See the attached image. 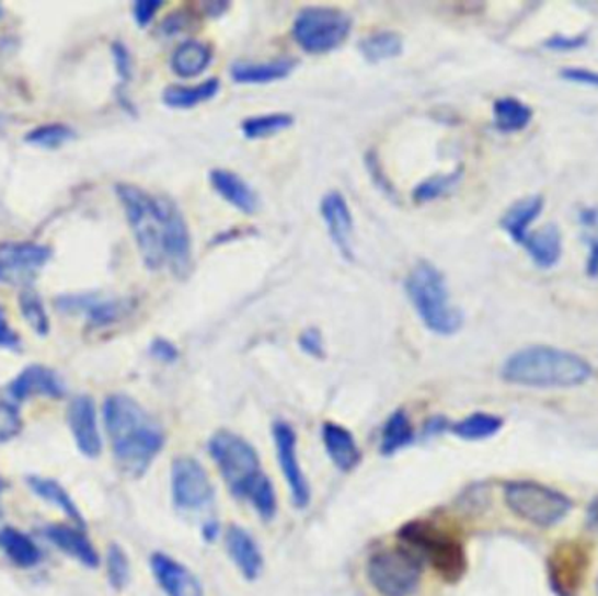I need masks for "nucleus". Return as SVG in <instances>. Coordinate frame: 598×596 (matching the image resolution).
<instances>
[{
	"label": "nucleus",
	"mask_w": 598,
	"mask_h": 596,
	"mask_svg": "<svg viewBox=\"0 0 598 596\" xmlns=\"http://www.w3.org/2000/svg\"><path fill=\"white\" fill-rule=\"evenodd\" d=\"M116 195L146 266L186 272L192 257V237L177 205L165 196L151 195L125 182L117 184Z\"/></svg>",
	"instance_id": "obj_1"
},
{
	"label": "nucleus",
	"mask_w": 598,
	"mask_h": 596,
	"mask_svg": "<svg viewBox=\"0 0 598 596\" xmlns=\"http://www.w3.org/2000/svg\"><path fill=\"white\" fill-rule=\"evenodd\" d=\"M104 425L114 460L131 478L146 474L165 448L166 436L160 422L125 393L105 399Z\"/></svg>",
	"instance_id": "obj_2"
},
{
	"label": "nucleus",
	"mask_w": 598,
	"mask_h": 596,
	"mask_svg": "<svg viewBox=\"0 0 598 596\" xmlns=\"http://www.w3.org/2000/svg\"><path fill=\"white\" fill-rule=\"evenodd\" d=\"M594 375L591 364L574 352L533 345L507 357L501 376L507 383L532 389H573Z\"/></svg>",
	"instance_id": "obj_3"
},
{
	"label": "nucleus",
	"mask_w": 598,
	"mask_h": 596,
	"mask_svg": "<svg viewBox=\"0 0 598 596\" xmlns=\"http://www.w3.org/2000/svg\"><path fill=\"white\" fill-rule=\"evenodd\" d=\"M208 455L228 490L240 501H251L252 495L269 480L261 466L257 449L239 434L217 431L208 442Z\"/></svg>",
	"instance_id": "obj_4"
},
{
	"label": "nucleus",
	"mask_w": 598,
	"mask_h": 596,
	"mask_svg": "<svg viewBox=\"0 0 598 596\" xmlns=\"http://www.w3.org/2000/svg\"><path fill=\"white\" fill-rule=\"evenodd\" d=\"M398 537L407 551L422 563H429L447 583H457L468 571L464 546L436 523L413 519L399 528Z\"/></svg>",
	"instance_id": "obj_5"
},
{
	"label": "nucleus",
	"mask_w": 598,
	"mask_h": 596,
	"mask_svg": "<svg viewBox=\"0 0 598 596\" xmlns=\"http://www.w3.org/2000/svg\"><path fill=\"white\" fill-rule=\"evenodd\" d=\"M406 295L433 333L451 336L462 328L464 317L451 305L447 280L433 264H416L406 278Z\"/></svg>",
	"instance_id": "obj_6"
},
{
	"label": "nucleus",
	"mask_w": 598,
	"mask_h": 596,
	"mask_svg": "<svg viewBox=\"0 0 598 596\" xmlns=\"http://www.w3.org/2000/svg\"><path fill=\"white\" fill-rule=\"evenodd\" d=\"M507 507L525 522L536 527H553L573 509V502L564 493L536 483V481H511L504 489Z\"/></svg>",
	"instance_id": "obj_7"
},
{
	"label": "nucleus",
	"mask_w": 598,
	"mask_h": 596,
	"mask_svg": "<svg viewBox=\"0 0 598 596\" xmlns=\"http://www.w3.org/2000/svg\"><path fill=\"white\" fill-rule=\"evenodd\" d=\"M422 565L406 548L382 549L369 558L366 575L380 596H413L421 586Z\"/></svg>",
	"instance_id": "obj_8"
},
{
	"label": "nucleus",
	"mask_w": 598,
	"mask_h": 596,
	"mask_svg": "<svg viewBox=\"0 0 598 596\" xmlns=\"http://www.w3.org/2000/svg\"><path fill=\"white\" fill-rule=\"evenodd\" d=\"M350 31V16L334 8L303 9L292 25L296 43L313 55L340 48L347 41Z\"/></svg>",
	"instance_id": "obj_9"
},
{
	"label": "nucleus",
	"mask_w": 598,
	"mask_h": 596,
	"mask_svg": "<svg viewBox=\"0 0 598 596\" xmlns=\"http://www.w3.org/2000/svg\"><path fill=\"white\" fill-rule=\"evenodd\" d=\"M172 501L181 511H199L212 504L216 497L210 475L193 457H177L170 472Z\"/></svg>",
	"instance_id": "obj_10"
},
{
	"label": "nucleus",
	"mask_w": 598,
	"mask_h": 596,
	"mask_svg": "<svg viewBox=\"0 0 598 596\" xmlns=\"http://www.w3.org/2000/svg\"><path fill=\"white\" fill-rule=\"evenodd\" d=\"M49 247L34 242L0 243V282L11 286H31L46 266Z\"/></svg>",
	"instance_id": "obj_11"
},
{
	"label": "nucleus",
	"mask_w": 598,
	"mask_h": 596,
	"mask_svg": "<svg viewBox=\"0 0 598 596\" xmlns=\"http://www.w3.org/2000/svg\"><path fill=\"white\" fill-rule=\"evenodd\" d=\"M588 549L565 540L548 558V577L556 596H577L588 572Z\"/></svg>",
	"instance_id": "obj_12"
},
{
	"label": "nucleus",
	"mask_w": 598,
	"mask_h": 596,
	"mask_svg": "<svg viewBox=\"0 0 598 596\" xmlns=\"http://www.w3.org/2000/svg\"><path fill=\"white\" fill-rule=\"evenodd\" d=\"M274 442L275 449H277L278 467H280L283 478L291 492L292 504L298 509H304L310 504L312 492H310V484H308L307 475L299 462L298 436H296L295 428L286 422H277L274 425Z\"/></svg>",
	"instance_id": "obj_13"
},
{
	"label": "nucleus",
	"mask_w": 598,
	"mask_h": 596,
	"mask_svg": "<svg viewBox=\"0 0 598 596\" xmlns=\"http://www.w3.org/2000/svg\"><path fill=\"white\" fill-rule=\"evenodd\" d=\"M67 422L79 451L88 458L100 457L102 437L96 420L95 401L90 396H78L72 399L67 410Z\"/></svg>",
	"instance_id": "obj_14"
},
{
	"label": "nucleus",
	"mask_w": 598,
	"mask_h": 596,
	"mask_svg": "<svg viewBox=\"0 0 598 596\" xmlns=\"http://www.w3.org/2000/svg\"><path fill=\"white\" fill-rule=\"evenodd\" d=\"M66 385L61 381L60 376L41 364H32L28 368L23 369L8 387V396L13 404L14 402L28 401L37 396L61 399L66 398Z\"/></svg>",
	"instance_id": "obj_15"
},
{
	"label": "nucleus",
	"mask_w": 598,
	"mask_h": 596,
	"mask_svg": "<svg viewBox=\"0 0 598 596\" xmlns=\"http://www.w3.org/2000/svg\"><path fill=\"white\" fill-rule=\"evenodd\" d=\"M149 563L158 586L166 596H205L198 577L175 558L158 551Z\"/></svg>",
	"instance_id": "obj_16"
},
{
	"label": "nucleus",
	"mask_w": 598,
	"mask_h": 596,
	"mask_svg": "<svg viewBox=\"0 0 598 596\" xmlns=\"http://www.w3.org/2000/svg\"><path fill=\"white\" fill-rule=\"evenodd\" d=\"M58 310L64 313H84L92 328H105L122 319L128 305L122 299H100L95 295H69L57 299Z\"/></svg>",
	"instance_id": "obj_17"
},
{
	"label": "nucleus",
	"mask_w": 598,
	"mask_h": 596,
	"mask_svg": "<svg viewBox=\"0 0 598 596\" xmlns=\"http://www.w3.org/2000/svg\"><path fill=\"white\" fill-rule=\"evenodd\" d=\"M225 545L240 574L248 581H256L265 566V558L254 537L245 528L231 525L226 530Z\"/></svg>",
	"instance_id": "obj_18"
},
{
	"label": "nucleus",
	"mask_w": 598,
	"mask_h": 596,
	"mask_svg": "<svg viewBox=\"0 0 598 596\" xmlns=\"http://www.w3.org/2000/svg\"><path fill=\"white\" fill-rule=\"evenodd\" d=\"M321 214L324 217L325 226H327L334 245L338 247V251L347 260H352L354 219H352L347 199L343 198L342 193H338V191H331L322 198Z\"/></svg>",
	"instance_id": "obj_19"
},
{
	"label": "nucleus",
	"mask_w": 598,
	"mask_h": 596,
	"mask_svg": "<svg viewBox=\"0 0 598 596\" xmlns=\"http://www.w3.org/2000/svg\"><path fill=\"white\" fill-rule=\"evenodd\" d=\"M322 445L331 462L340 471L350 472L359 466L363 455H360L356 437L343 425L325 422L322 425Z\"/></svg>",
	"instance_id": "obj_20"
},
{
	"label": "nucleus",
	"mask_w": 598,
	"mask_h": 596,
	"mask_svg": "<svg viewBox=\"0 0 598 596\" xmlns=\"http://www.w3.org/2000/svg\"><path fill=\"white\" fill-rule=\"evenodd\" d=\"M44 534L53 545L78 560L79 563H83L88 569H96L100 565L99 551L92 545V540L88 539L83 528L70 527V525L69 527L67 525H49Z\"/></svg>",
	"instance_id": "obj_21"
},
{
	"label": "nucleus",
	"mask_w": 598,
	"mask_h": 596,
	"mask_svg": "<svg viewBox=\"0 0 598 596\" xmlns=\"http://www.w3.org/2000/svg\"><path fill=\"white\" fill-rule=\"evenodd\" d=\"M521 247L530 255V260L536 266L542 270L553 268L564 251L562 231L555 225L530 229L529 234L521 242Z\"/></svg>",
	"instance_id": "obj_22"
},
{
	"label": "nucleus",
	"mask_w": 598,
	"mask_h": 596,
	"mask_svg": "<svg viewBox=\"0 0 598 596\" xmlns=\"http://www.w3.org/2000/svg\"><path fill=\"white\" fill-rule=\"evenodd\" d=\"M210 182H212L214 190L222 196V199L233 205L234 208H239L240 213L251 216L260 207L256 193L237 173L222 169L212 170L210 172Z\"/></svg>",
	"instance_id": "obj_23"
},
{
	"label": "nucleus",
	"mask_w": 598,
	"mask_h": 596,
	"mask_svg": "<svg viewBox=\"0 0 598 596\" xmlns=\"http://www.w3.org/2000/svg\"><path fill=\"white\" fill-rule=\"evenodd\" d=\"M542 208H544L542 196H525L507 208L501 226L511 237L513 242L521 245L525 237L532 229L533 222L538 221V217L541 216Z\"/></svg>",
	"instance_id": "obj_24"
},
{
	"label": "nucleus",
	"mask_w": 598,
	"mask_h": 596,
	"mask_svg": "<svg viewBox=\"0 0 598 596\" xmlns=\"http://www.w3.org/2000/svg\"><path fill=\"white\" fill-rule=\"evenodd\" d=\"M26 484L31 486L32 492L37 497L48 502L51 506L58 507L70 522L74 523L76 527L83 528V530L87 528L81 511L76 506L70 493L58 481L51 480V478H43V475H28Z\"/></svg>",
	"instance_id": "obj_25"
},
{
	"label": "nucleus",
	"mask_w": 598,
	"mask_h": 596,
	"mask_svg": "<svg viewBox=\"0 0 598 596\" xmlns=\"http://www.w3.org/2000/svg\"><path fill=\"white\" fill-rule=\"evenodd\" d=\"M296 67L292 58H277L274 61L252 64V61H239L231 67V76L234 81L243 84H265V82L278 81L291 74Z\"/></svg>",
	"instance_id": "obj_26"
},
{
	"label": "nucleus",
	"mask_w": 598,
	"mask_h": 596,
	"mask_svg": "<svg viewBox=\"0 0 598 596\" xmlns=\"http://www.w3.org/2000/svg\"><path fill=\"white\" fill-rule=\"evenodd\" d=\"M0 549L20 569H32L43 558L34 540L16 528L5 527L0 530Z\"/></svg>",
	"instance_id": "obj_27"
},
{
	"label": "nucleus",
	"mask_w": 598,
	"mask_h": 596,
	"mask_svg": "<svg viewBox=\"0 0 598 596\" xmlns=\"http://www.w3.org/2000/svg\"><path fill=\"white\" fill-rule=\"evenodd\" d=\"M212 61V49L199 41L181 44L172 55V69L181 78L192 79L202 74Z\"/></svg>",
	"instance_id": "obj_28"
},
{
	"label": "nucleus",
	"mask_w": 598,
	"mask_h": 596,
	"mask_svg": "<svg viewBox=\"0 0 598 596\" xmlns=\"http://www.w3.org/2000/svg\"><path fill=\"white\" fill-rule=\"evenodd\" d=\"M532 122V108L515 96H503L494 104L495 128L503 134H516Z\"/></svg>",
	"instance_id": "obj_29"
},
{
	"label": "nucleus",
	"mask_w": 598,
	"mask_h": 596,
	"mask_svg": "<svg viewBox=\"0 0 598 596\" xmlns=\"http://www.w3.org/2000/svg\"><path fill=\"white\" fill-rule=\"evenodd\" d=\"M413 442H415V428H413L412 420L406 415V411H394L383 425L380 454L391 457L412 445Z\"/></svg>",
	"instance_id": "obj_30"
},
{
	"label": "nucleus",
	"mask_w": 598,
	"mask_h": 596,
	"mask_svg": "<svg viewBox=\"0 0 598 596\" xmlns=\"http://www.w3.org/2000/svg\"><path fill=\"white\" fill-rule=\"evenodd\" d=\"M219 88L221 87H219L217 79H207L196 87L174 84V87L166 88L163 93V102L172 108H192L214 99L219 93Z\"/></svg>",
	"instance_id": "obj_31"
},
{
	"label": "nucleus",
	"mask_w": 598,
	"mask_h": 596,
	"mask_svg": "<svg viewBox=\"0 0 598 596\" xmlns=\"http://www.w3.org/2000/svg\"><path fill=\"white\" fill-rule=\"evenodd\" d=\"M503 419L491 415V413H473L465 416L457 424L451 425V433L464 442H483L491 439L503 428Z\"/></svg>",
	"instance_id": "obj_32"
},
{
	"label": "nucleus",
	"mask_w": 598,
	"mask_h": 596,
	"mask_svg": "<svg viewBox=\"0 0 598 596\" xmlns=\"http://www.w3.org/2000/svg\"><path fill=\"white\" fill-rule=\"evenodd\" d=\"M359 48L366 60L383 61L398 57L403 51V39L395 32H377L360 41Z\"/></svg>",
	"instance_id": "obj_33"
},
{
	"label": "nucleus",
	"mask_w": 598,
	"mask_h": 596,
	"mask_svg": "<svg viewBox=\"0 0 598 596\" xmlns=\"http://www.w3.org/2000/svg\"><path fill=\"white\" fill-rule=\"evenodd\" d=\"M76 131L72 126L66 123H46V125L35 126L25 135V142L34 148L58 149L66 146L70 140H74Z\"/></svg>",
	"instance_id": "obj_34"
},
{
	"label": "nucleus",
	"mask_w": 598,
	"mask_h": 596,
	"mask_svg": "<svg viewBox=\"0 0 598 596\" xmlns=\"http://www.w3.org/2000/svg\"><path fill=\"white\" fill-rule=\"evenodd\" d=\"M292 122L295 119L291 114H265V116L249 117L248 122H243L242 130L248 139H265L269 135L286 130L292 125Z\"/></svg>",
	"instance_id": "obj_35"
},
{
	"label": "nucleus",
	"mask_w": 598,
	"mask_h": 596,
	"mask_svg": "<svg viewBox=\"0 0 598 596\" xmlns=\"http://www.w3.org/2000/svg\"><path fill=\"white\" fill-rule=\"evenodd\" d=\"M18 302H20V311H22V317L26 320V324L31 325L39 336H46L49 333V317L39 295L26 287L22 295H20Z\"/></svg>",
	"instance_id": "obj_36"
},
{
	"label": "nucleus",
	"mask_w": 598,
	"mask_h": 596,
	"mask_svg": "<svg viewBox=\"0 0 598 596\" xmlns=\"http://www.w3.org/2000/svg\"><path fill=\"white\" fill-rule=\"evenodd\" d=\"M105 566H107L108 584H111L116 592H123V589L128 586V583H130L131 565L130 558H128V554H126V551L122 546H108Z\"/></svg>",
	"instance_id": "obj_37"
},
{
	"label": "nucleus",
	"mask_w": 598,
	"mask_h": 596,
	"mask_svg": "<svg viewBox=\"0 0 598 596\" xmlns=\"http://www.w3.org/2000/svg\"><path fill=\"white\" fill-rule=\"evenodd\" d=\"M579 226L585 231V240L590 245V255L586 261L588 277L598 280V205L586 207L579 213Z\"/></svg>",
	"instance_id": "obj_38"
},
{
	"label": "nucleus",
	"mask_w": 598,
	"mask_h": 596,
	"mask_svg": "<svg viewBox=\"0 0 598 596\" xmlns=\"http://www.w3.org/2000/svg\"><path fill=\"white\" fill-rule=\"evenodd\" d=\"M460 177H462V169L447 173V175H436V177L427 179L415 190L416 202H433L439 196L447 195L451 187L457 186Z\"/></svg>",
	"instance_id": "obj_39"
},
{
	"label": "nucleus",
	"mask_w": 598,
	"mask_h": 596,
	"mask_svg": "<svg viewBox=\"0 0 598 596\" xmlns=\"http://www.w3.org/2000/svg\"><path fill=\"white\" fill-rule=\"evenodd\" d=\"M22 419L11 401H0V445L13 442L22 433Z\"/></svg>",
	"instance_id": "obj_40"
},
{
	"label": "nucleus",
	"mask_w": 598,
	"mask_h": 596,
	"mask_svg": "<svg viewBox=\"0 0 598 596\" xmlns=\"http://www.w3.org/2000/svg\"><path fill=\"white\" fill-rule=\"evenodd\" d=\"M562 78L568 82H577L583 87L597 88L598 90V72L591 69H585V67H568V69L562 70Z\"/></svg>",
	"instance_id": "obj_41"
},
{
	"label": "nucleus",
	"mask_w": 598,
	"mask_h": 596,
	"mask_svg": "<svg viewBox=\"0 0 598 596\" xmlns=\"http://www.w3.org/2000/svg\"><path fill=\"white\" fill-rule=\"evenodd\" d=\"M163 2L160 0H139L134 5L135 22L139 26H148L152 18L157 16L158 9H161Z\"/></svg>",
	"instance_id": "obj_42"
},
{
	"label": "nucleus",
	"mask_w": 598,
	"mask_h": 596,
	"mask_svg": "<svg viewBox=\"0 0 598 596\" xmlns=\"http://www.w3.org/2000/svg\"><path fill=\"white\" fill-rule=\"evenodd\" d=\"M586 35H576V37H568V35H555L544 43L548 49L553 51H574V49L583 48L586 44Z\"/></svg>",
	"instance_id": "obj_43"
},
{
	"label": "nucleus",
	"mask_w": 598,
	"mask_h": 596,
	"mask_svg": "<svg viewBox=\"0 0 598 596\" xmlns=\"http://www.w3.org/2000/svg\"><path fill=\"white\" fill-rule=\"evenodd\" d=\"M0 346L16 351L20 348V336L11 325H9L8 317H5L4 308L0 307Z\"/></svg>",
	"instance_id": "obj_44"
},
{
	"label": "nucleus",
	"mask_w": 598,
	"mask_h": 596,
	"mask_svg": "<svg viewBox=\"0 0 598 596\" xmlns=\"http://www.w3.org/2000/svg\"><path fill=\"white\" fill-rule=\"evenodd\" d=\"M114 61H116L117 74L123 81H128L131 76V58L128 49L122 43L113 44Z\"/></svg>",
	"instance_id": "obj_45"
},
{
	"label": "nucleus",
	"mask_w": 598,
	"mask_h": 596,
	"mask_svg": "<svg viewBox=\"0 0 598 596\" xmlns=\"http://www.w3.org/2000/svg\"><path fill=\"white\" fill-rule=\"evenodd\" d=\"M299 345L307 354L313 355V357H322L324 355V345H322V336L315 329H308L299 337Z\"/></svg>",
	"instance_id": "obj_46"
},
{
	"label": "nucleus",
	"mask_w": 598,
	"mask_h": 596,
	"mask_svg": "<svg viewBox=\"0 0 598 596\" xmlns=\"http://www.w3.org/2000/svg\"><path fill=\"white\" fill-rule=\"evenodd\" d=\"M151 355L154 359L161 360V363H175L179 357L177 348L166 340H154L151 345Z\"/></svg>",
	"instance_id": "obj_47"
},
{
	"label": "nucleus",
	"mask_w": 598,
	"mask_h": 596,
	"mask_svg": "<svg viewBox=\"0 0 598 596\" xmlns=\"http://www.w3.org/2000/svg\"><path fill=\"white\" fill-rule=\"evenodd\" d=\"M204 531H205V537H207V540H212L214 537L217 536V527H214V525H207Z\"/></svg>",
	"instance_id": "obj_48"
},
{
	"label": "nucleus",
	"mask_w": 598,
	"mask_h": 596,
	"mask_svg": "<svg viewBox=\"0 0 598 596\" xmlns=\"http://www.w3.org/2000/svg\"><path fill=\"white\" fill-rule=\"evenodd\" d=\"M591 522L598 527V501L595 502L594 507H591Z\"/></svg>",
	"instance_id": "obj_49"
},
{
	"label": "nucleus",
	"mask_w": 598,
	"mask_h": 596,
	"mask_svg": "<svg viewBox=\"0 0 598 596\" xmlns=\"http://www.w3.org/2000/svg\"><path fill=\"white\" fill-rule=\"evenodd\" d=\"M5 490V481L0 478V497H2V493H4ZM0 516H2V507H0Z\"/></svg>",
	"instance_id": "obj_50"
},
{
	"label": "nucleus",
	"mask_w": 598,
	"mask_h": 596,
	"mask_svg": "<svg viewBox=\"0 0 598 596\" xmlns=\"http://www.w3.org/2000/svg\"><path fill=\"white\" fill-rule=\"evenodd\" d=\"M0 16H2V8H0Z\"/></svg>",
	"instance_id": "obj_51"
},
{
	"label": "nucleus",
	"mask_w": 598,
	"mask_h": 596,
	"mask_svg": "<svg viewBox=\"0 0 598 596\" xmlns=\"http://www.w3.org/2000/svg\"><path fill=\"white\" fill-rule=\"evenodd\" d=\"M597 593H598V581H597Z\"/></svg>",
	"instance_id": "obj_52"
}]
</instances>
